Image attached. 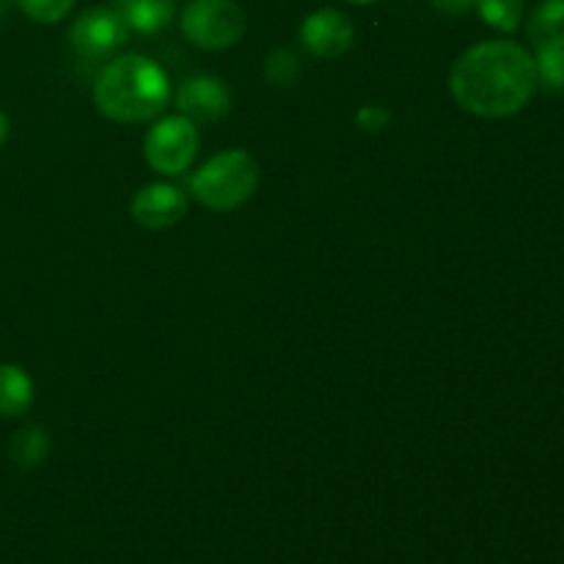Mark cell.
Segmentation results:
<instances>
[{
	"label": "cell",
	"mask_w": 564,
	"mask_h": 564,
	"mask_svg": "<svg viewBox=\"0 0 564 564\" xmlns=\"http://www.w3.org/2000/svg\"><path fill=\"white\" fill-rule=\"evenodd\" d=\"M198 127L187 116H165L149 127L143 141V158L149 169L163 176H180L193 165L198 154Z\"/></svg>",
	"instance_id": "cell-5"
},
{
	"label": "cell",
	"mask_w": 564,
	"mask_h": 564,
	"mask_svg": "<svg viewBox=\"0 0 564 564\" xmlns=\"http://www.w3.org/2000/svg\"><path fill=\"white\" fill-rule=\"evenodd\" d=\"M527 36L538 50L564 47V0H543L527 20Z\"/></svg>",
	"instance_id": "cell-12"
},
{
	"label": "cell",
	"mask_w": 564,
	"mask_h": 564,
	"mask_svg": "<svg viewBox=\"0 0 564 564\" xmlns=\"http://www.w3.org/2000/svg\"><path fill=\"white\" fill-rule=\"evenodd\" d=\"M264 77H268V83H273V86L292 88L297 83V77H301V58L286 47L273 50V53L268 55V61H264Z\"/></svg>",
	"instance_id": "cell-16"
},
{
	"label": "cell",
	"mask_w": 564,
	"mask_h": 564,
	"mask_svg": "<svg viewBox=\"0 0 564 564\" xmlns=\"http://www.w3.org/2000/svg\"><path fill=\"white\" fill-rule=\"evenodd\" d=\"M127 39H130V25L119 11L108 6H91L69 28L72 50L83 61L113 58L124 47Z\"/></svg>",
	"instance_id": "cell-6"
},
{
	"label": "cell",
	"mask_w": 564,
	"mask_h": 564,
	"mask_svg": "<svg viewBox=\"0 0 564 564\" xmlns=\"http://www.w3.org/2000/svg\"><path fill=\"white\" fill-rule=\"evenodd\" d=\"M474 9L479 11L485 25L499 33H516L527 14V0H477Z\"/></svg>",
	"instance_id": "cell-14"
},
{
	"label": "cell",
	"mask_w": 564,
	"mask_h": 564,
	"mask_svg": "<svg viewBox=\"0 0 564 564\" xmlns=\"http://www.w3.org/2000/svg\"><path fill=\"white\" fill-rule=\"evenodd\" d=\"M449 91L463 110L482 119L516 116L538 91L534 55L507 39L474 44L452 66Z\"/></svg>",
	"instance_id": "cell-1"
},
{
	"label": "cell",
	"mask_w": 564,
	"mask_h": 564,
	"mask_svg": "<svg viewBox=\"0 0 564 564\" xmlns=\"http://www.w3.org/2000/svg\"><path fill=\"white\" fill-rule=\"evenodd\" d=\"M6 138H9V116H6L3 110H0V147H3V143H6Z\"/></svg>",
	"instance_id": "cell-20"
},
{
	"label": "cell",
	"mask_w": 564,
	"mask_h": 564,
	"mask_svg": "<svg viewBox=\"0 0 564 564\" xmlns=\"http://www.w3.org/2000/svg\"><path fill=\"white\" fill-rule=\"evenodd\" d=\"M391 121V110L383 105H364L356 113V124L367 132H380L386 130Z\"/></svg>",
	"instance_id": "cell-18"
},
{
	"label": "cell",
	"mask_w": 564,
	"mask_h": 564,
	"mask_svg": "<svg viewBox=\"0 0 564 564\" xmlns=\"http://www.w3.org/2000/svg\"><path fill=\"white\" fill-rule=\"evenodd\" d=\"M11 460L20 468H36L47 460L50 455V435L47 430L39 427V424H31V427H22L20 433L14 435L9 446Z\"/></svg>",
	"instance_id": "cell-13"
},
{
	"label": "cell",
	"mask_w": 564,
	"mask_h": 564,
	"mask_svg": "<svg viewBox=\"0 0 564 564\" xmlns=\"http://www.w3.org/2000/svg\"><path fill=\"white\" fill-rule=\"evenodd\" d=\"M6 9H9V3H6V0H0V22H3V17H6Z\"/></svg>",
	"instance_id": "cell-22"
},
{
	"label": "cell",
	"mask_w": 564,
	"mask_h": 564,
	"mask_svg": "<svg viewBox=\"0 0 564 564\" xmlns=\"http://www.w3.org/2000/svg\"><path fill=\"white\" fill-rule=\"evenodd\" d=\"M347 3H352V6H369V3H378V0H347Z\"/></svg>",
	"instance_id": "cell-21"
},
{
	"label": "cell",
	"mask_w": 564,
	"mask_h": 564,
	"mask_svg": "<svg viewBox=\"0 0 564 564\" xmlns=\"http://www.w3.org/2000/svg\"><path fill=\"white\" fill-rule=\"evenodd\" d=\"M174 102L182 116L193 124H213L220 121L231 108V94L220 77L215 75H196L187 77L174 94Z\"/></svg>",
	"instance_id": "cell-9"
},
{
	"label": "cell",
	"mask_w": 564,
	"mask_h": 564,
	"mask_svg": "<svg viewBox=\"0 0 564 564\" xmlns=\"http://www.w3.org/2000/svg\"><path fill=\"white\" fill-rule=\"evenodd\" d=\"M301 42L314 58H339L356 42V25L336 9H317L301 22Z\"/></svg>",
	"instance_id": "cell-8"
},
{
	"label": "cell",
	"mask_w": 564,
	"mask_h": 564,
	"mask_svg": "<svg viewBox=\"0 0 564 564\" xmlns=\"http://www.w3.org/2000/svg\"><path fill=\"white\" fill-rule=\"evenodd\" d=\"M187 193L180 185H171V182H152V185H143L141 191L132 196L130 202V215L138 226L149 231H163L171 226L180 224L187 213Z\"/></svg>",
	"instance_id": "cell-7"
},
{
	"label": "cell",
	"mask_w": 564,
	"mask_h": 564,
	"mask_svg": "<svg viewBox=\"0 0 564 564\" xmlns=\"http://www.w3.org/2000/svg\"><path fill=\"white\" fill-rule=\"evenodd\" d=\"M430 6H433L435 11H441V14L457 17V14H468V11L477 6V0H430Z\"/></svg>",
	"instance_id": "cell-19"
},
{
	"label": "cell",
	"mask_w": 564,
	"mask_h": 564,
	"mask_svg": "<svg viewBox=\"0 0 564 564\" xmlns=\"http://www.w3.org/2000/svg\"><path fill=\"white\" fill-rule=\"evenodd\" d=\"M534 69H538V86H543L551 94L564 91V47L538 50Z\"/></svg>",
	"instance_id": "cell-15"
},
{
	"label": "cell",
	"mask_w": 564,
	"mask_h": 564,
	"mask_svg": "<svg viewBox=\"0 0 564 564\" xmlns=\"http://www.w3.org/2000/svg\"><path fill=\"white\" fill-rule=\"evenodd\" d=\"M171 99V83L163 66L147 55L127 53L110 58L94 80V105L102 116L124 124L158 119Z\"/></svg>",
	"instance_id": "cell-2"
},
{
	"label": "cell",
	"mask_w": 564,
	"mask_h": 564,
	"mask_svg": "<svg viewBox=\"0 0 564 564\" xmlns=\"http://www.w3.org/2000/svg\"><path fill=\"white\" fill-rule=\"evenodd\" d=\"M17 6H20L28 20L53 25V22H61L75 9V0H17Z\"/></svg>",
	"instance_id": "cell-17"
},
{
	"label": "cell",
	"mask_w": 564,
	"mask_h": 564,
	"mask_svg": "<svg viewBox=\"0 0 564 564\" xmlns=\"http://www.w3.org/2000/svg\"><path fill=\"white\" fill-rule=\"evenodd\" d=\"M246 11L237 0H191L182 9L180 28L196 47L220 53L246 36Z\"/></svg>",
	"instance_id": "cell-4"
},
{
	"label": "cell",
	"mask_w": 564,
	"mask_h": 564,
	"mask_svg": "<svg viewBox=\"0 0 564 564\" xmlns=\"http://www.w3.org/2000/svg\"><path fill=\"white\" fill-rule=\"evenodd\" d=\"M259 185V163L246 149H226L202 165L191 180L198 204L215 213H231L253 196Z\"/></svg>",
	"instance_id": "cell-3"
},
{
	"label": "cell",
	"mask_w": 564,
	"mask_h": 564,
	"mask_svg": "<svg viewBox=\"0 0 564 564\" xmlns=\"http://www.w3.org/2000/svg\"><path fill=\"white\" fill-rule=\"evenodd\" d=\"M116 11L124 17L130 31L158 33L174 20L176 0H116Z\"/></svg>",
	"instance_id": "cell-10"
},
{
	"label": "cell",
	"mask_w": 564,
	"mask_h": 564,
	"mask_svg": "<svg viewBox=\"0 0 564 564\" xmlns=\"http://www.w3.org/2000/svg\"><path fill=\"white\" fill-rule=\"evenodd\" d=\"M33 405V380L17 364H0V416L14 419Z\"/></svg>",
	"instance_id": "cell-11"
}]
</instances>
